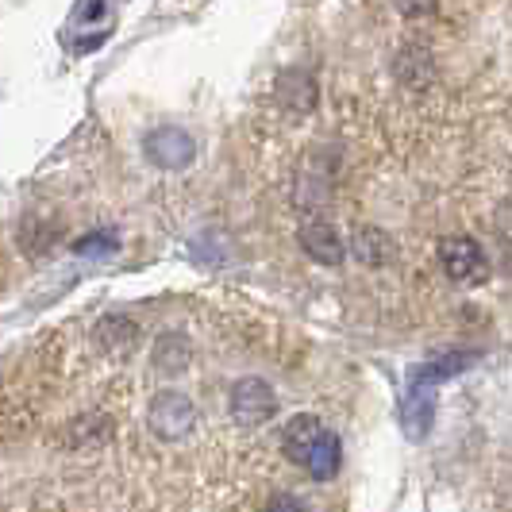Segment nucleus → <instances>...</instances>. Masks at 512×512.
I'll return each instance as SVG.
<instances>
[{"instance_id": "1", "label": "nucleus", "mask_w": 512, "mask_h": 512, "mask_svg": "<svg viewBox=\"0 0 512 512\" xmlns=\"http://www.w3.org/2000/svg\"><path fill=\"white\" fill-rule=\"evenodd\" d=\"M439 266L455 285H482L489 278V258L478 239L470 235H447L439 239Z\"/></svg>"}, {"instance_id": "2", "label": "nucleus", "mask_w": 512, "mask_h": 512, "mask_svg": "<svg viewBox=\"0 0 512 512\" xmlns=\"http://www.w3.org/2000/svg\"><path fill=\"white\" fill-rule=\"evenodd\" d=\"M147 424H151V432L158 439L178 443V439H185L197 428V409H193V401L185 393L162 389V393H154L151 405H147Z\"/></svg>"}, {"instance_id": "3", "label": "nucleus", "mask_w": 512, "mask_h": 512, "mask_svg": "<svg viewBox=\"0 0 512 512\" xmlns=\"http://www.w3.org/2000/svg\"><path fill=\"white\" fill-rule=\"evenodd\" d=\"M228 412L235 424L258 428V424H266L278 412V393L270 389V382H262V378H243V382L231 385Z\"/></svg>"}, {"instance_id": "4", "label": "nucleus", "mask_w": 512, "mask_h": 512, "mask_svg": "<svg viewBox=\"0 0 512 512\" xmlns=\"http://www.w3.org/2000/svg\"><path fill=\"white\" fill-rule=\"evenodd\" d=\"M143 151H147V158H151L158 170H185L197 158V143H193L189 131L181 128H154L143 139Z\"/></svg>"}, {"instance_id": "5", "label": "nucleus", "mask_w": 512, "mask_h": 512, "mask_svg": "<svg viewBox=\"0 0 512 512\" xmlns=\"http://www.w3.org/2000/svg\"><path fill=\"white\" fill-rule=\"evenodd\" d=\"M401 432L416 443L432 432V420H436V385H424V382H409L405 397H401Z\"/></svg>"}, {"instance_id": "6", "label": "nucleus", "mask_w": 512, "mask_h": 512, "mask_svg": "<svg viewBox=\"0 0 512 512\" xmlns=\"http://www.w3.org/2000/svg\"><path fill=\"white\" fill-rule=\"evenodd\" d=\"M301 247H305L308 258H316L320 266H339L343 255H347V243L339 239V231L324 220H312L301 228Z\"/></svg>"}, {"instance_id": "7", "label": "nucleus", "mask_w": 512, "mask_h": 512, "mask_svg": "<svg viewBox=\"0 0 512 512\" xmlns=\"http://www.w3.org/2000/svg\"><path fill=\"white\" fill-rule=\"evenodd\" d=\"M478 362H482L478 351H443V355H436V359L424 362V366H412L409 382L439 385L447 382V378H455V374H462V370H470V366H478Z\"/></svg>"}, {"instance_id": "8", "label": "nucleus", "mask_w": 512, "mask_h": 512, "mask_svg": "<svg viewBox=\"0 0 512 512\" xmlns=\"http://www.w3.org/2000/svg\"><path fill=\"white\" fill-rule=\"evenodd\" d=\"M151 362L154 370H162L166 378H174V374H181L193 362V343L178 332H162L151 347Z\"/></svg>"}, {"instance_id": "9", "label": "nucleus", "mask_w": 512, "mask_h": 512, "mask_svg": "<svg viewBox=\"0 0 512 512\" xmlns=\"http://www.w3.org/2000/svg\"><path fill=\"white\" fill-rule=\"evenodd\" d=\"M393 74H397V81H401L405 89H424V85H432V77H436L432 54L424 51V47H401L397 58H393Z\"/></svg>"}, {"instance_id": "10", "label": "nucleus", "mask_w": 512, "mask_h": 512, "mask_svg": "<svg viewBox=\"0 0 512 512\" xmlns=\"http://www.w3.org/2000/svg\"><path fill=\"white\" fill-rule=\"evenodd\" d=\"M324 432V424L312 416V412H301V416H293L289 424H285L282 432V451L289 462H305L308 447L316 443V436Z\"/></svg>"}, {"instance_id": "11", "label": "nucleus", "mask_w": 512, "mask_h": 512, "mask_svg": "<svg viewBox=\"0 0 512 512\" xmlns=\"http://www.w3.org/2000/svg\"><path fill=\"white\" fill-rule=\"evenodd\" d=\"M278 101L289 108V112H312L316 108V81L305 70H285L278 77Z\"/></svg>"}, {"instance_id": "12", "label": "nucleus", "mask_w": 512, "mask_h": 512, "mask_svg": "<svg viewBox=\"0 0 512 512\" xmlns=\"http://www.w3.org/2000/svg\"><path fill=\"white\" fill-rule=\"evenodd\" d=\"M93 339H97V347L108 351V355H128L131 347H135V339H139V328L131 324L128 316H101Z\"/></svg>"}, {"instance_id": "13", "label": "nucleus", "mask_w": 512, "mask_h": 512, "mask_svg": "<svg viewBox=\"0 0 512 512\" xmlns=\"http://www.w3.org/2000/svg\"><path fill=\"white\" fill-rule=\"evenodd\" d=\"M339 462H343V447H339V439H335L332 432H320L316 443L308 447V455H305V466L312 470V478H316V482L335 478Z\"/></svg>"}, {"instance_id": "14", "label": "nucleus", "mask_w": 512, "mask_h": 512, "mask_svg": "<svg viewBox=\"0 0 512 512\" xmlns=\"http://www.w3.org/2000/svg\"><path fill=\"white\" fill-rule=\"evenodd\" d=\"M351 247H355L359 262H366V266H389L393 255H397L393 239H389L382 228H359L355 239H351Z\"/></svg>"}, {"instance_id": "15", "label": "nucleus", "mask_w": 512, "mask_h": 512, "mask_svg": "<svg viewBox=\"0 0 512 512\" xmlns=\"http://www.w3.org/2000/svg\"><path fill=\"white\" fill-rule=\"evenodd\" d=\"M116 251H120V235L112 228L89 231V235H81L74 243V255H81V258H112Z\"/></svg>"}, {"instance_id": "16", "label": "nucleus", "mask_w": 512, "mask_h": 512, "mask_svg": "<svg viewBox=\"0 0 512 512\" xmlns=\"http://www.w3.org/2000/svg\"><path fill=\"white\" fill-rule=\"evenodd\" d=\"M393 8L405 16V20H420V16H432L439 8V0H393Z\"/></svg>"}, {"instance_id": "17", "label": "nucleus", "mask_w": 512, "mask_h": 512, "mask_svg": "<svg viewBox=\"0 0 512 512\" xmlns=\"http://www.w3.org/2000/svg\"><path fill=\"white\" fill-rule=\"evenodd\" d=\"M262 512H312V509H308L297 493H274V497L266 501V509H262Z\"/></svg>"}]
</instances>
